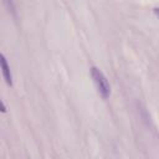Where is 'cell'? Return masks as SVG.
Here are the masks:
<instances>
[{
  "mask_svg": "<svg viewBox=\"0 0 159 159\" xmlns=\"http://www.w3.org/2000/svg\"><path fill=\"white\" fill-rule=\"evenodd\" d=\"M1 112H6V108H5V104H4V101H1Z\"/></svg>",
  "mask_w": 159,
  "mask_h": 159,
  "instance_id": "4",
  "label": "cell"
},
{
  "mask_svg": "<svg viewBox=\"0 0 159 159\" xmlns=\"http://www.w3.org/2000/svg\"><path fill=\"white\" fill-rule=\"evenodd\" d=\"M2 1H4V4L6 5V7L9 9V11H11V12L15 15V6H14L12 0H2Z\"/></svg>",
  "mask_w": 159,
  "mask_h": 159,
  "instance_id": "3",
  "label": "cell"
},
{
  "mask_svg": "<svg viewBox=\"0 0 159 159\" xmlns=\"http://www.w3.org/2000/svg\"><path fill=\"white\" fill-rule=\"evenodd\" d=\"M0 61H1V70H2V75H4V78H5V81H6V83L9 84V86H12V77H11V72H10V67H9V65H7V62H6V58H5V56L1 53V56H0Z\"/></svg>",
  "mask_w": 159,
  "mask_h": 159,
  "instance_id": "2",
  "label": "cell"
},
{
  "mask_svg": "<svg viewBox=\"0 0 159 159\" xmlns=\"http://www.w3.org/2000/svg\"><path fill=\"white\" fill-rule=\"evenodd\" d=\"M91 77L93 80V83H94L98 93L101 94V97L107 99L109 97V94H111V87H109V83H108L107 78L102 73V71L98 70L94 66L91 67Z\"/></svg>",
  "mask_w": 159,
  "mask_h": 159,
  "instance_id": "1",
  "label": "cell"
},
{
  "mask_svg": "<svg viewBox=\"0 0 159 159\" xmlns=\"http://www.w3.org/2000/svg\"><path fill=\"white\" fill-rule=\"evenodd\" d=\"M154 14H155V15H157V16L159 17V7H157V9H154Z\"/></svg>",
  "mask_w": 159,
  "mask_h": 159,
  "instance_id": "5",
  "label": "cell"
}]
</instances>
